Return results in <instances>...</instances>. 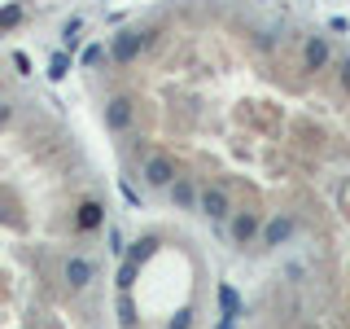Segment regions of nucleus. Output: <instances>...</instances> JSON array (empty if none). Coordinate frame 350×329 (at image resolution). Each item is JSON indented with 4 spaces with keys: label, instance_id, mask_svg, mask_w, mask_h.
<instances>
[{
    "label": "nucleus",
    "instance_id": "1",
    "mask_svg": "<svg viewBox=\"0 0 350 329\" xmlns=\"http://www.w3.org/2000/svg\"><path fill=\"white\" fill-rule=\"evenodd\" d=\"M0 62V329H105L109 202L75 132Z\"/></svg>",
    "mask_w": 350,
    "mask_h": 329
}]
</instances>
